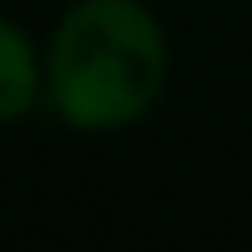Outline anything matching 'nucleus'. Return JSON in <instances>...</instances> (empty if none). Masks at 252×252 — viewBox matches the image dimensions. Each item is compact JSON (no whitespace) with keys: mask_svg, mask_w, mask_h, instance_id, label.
Returning <instances> with one entry per match:
<instances>
[{"mask_svg":"<svg viewBox=\"0 0 252 252\" xmlns=\"http://www.w3.org/2000/svg\"><path fill=\"white\" fill-rule=\"evenodd\" d=\"M168 69V35L144 0H74L45 50V104L79 134H119L158 104Z\"/></svg>","mask_w":252,"mask_h":252,"instance_id":"1","label":"nucleus"},{"mask_svg":"<svg viewBox=\"0 0 252 252\" xmlns=\"http://www.w3.org/2000/svg\"><path fill=\"white\" fill-rule=\"evenodd\" d=\"M40 99H45V55L15 20L0 15V124L25 119Z\"/></svg>","mask_w":252,"mask_h":252,"instance_id":"2","label":"nucleus"}]
</instances>
